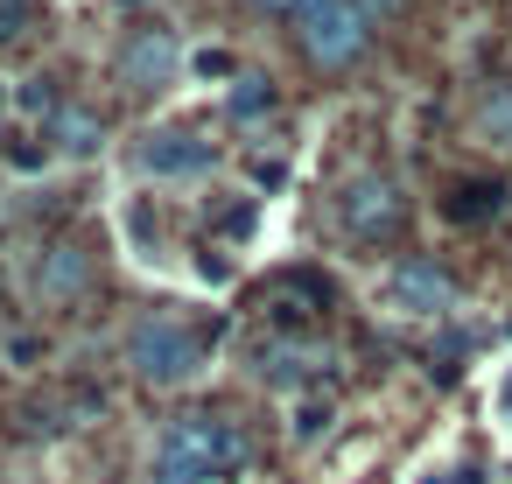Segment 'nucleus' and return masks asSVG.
<instances>
[{"instance_id": "nucleus-6", "label": "nucleus", "mask_w": 512, "mask_h": 484, "mask_svg": "<svg viewBox=\"0 0 512 484\" xmlns=\"http://www.w3.org/2000/svg\"><path fill=\"white\" fill-rule=\"evenodd\" d=\"M176 64H183L176 29L148 22V29H134V43L120 50V85H127V92H162V85L176 78Z\"/></svg>"}, {"instance_id": "nucleus-17", "label": "nucleus", "mask_w": 512, "mask_h": 484, "mask_svg": "<svg viewBox=\"0 0 512 484\" xmlns=\"http://www.w3.org/2000/svg\"><path fill=\"white\" fill-rule=\"evenodd\" d=\"M323 428H330V400H309V407L295 414V442H316Z\"/></svg>"}, {"instance_id": "nucleus-9", "label": "nucleus", "mask_w": 512, "mask_h": 484, "mask_svg": "<svg viewBox=\"0 0 512 484\" xmlns=\"http://www.w3.org/2000/svg\"><path fill=\"white\" fill-rule=\"evenodd\" d=\"M386 302L400 316H449L456 309V281L435 267V260H400L393 281H386Z\"/></svg>"}, {"instance_id": "nucleus-14", "label": "nucleus", "mask_w": 512, "mask_h": 484, "mask_svg": "<svg viewBox=\"0 0 512 484\" xmlns=\"http://www.w3.org/2000/svg\"><path fill=\"white\" fill-rule=\"evenodd\" d=\"M484 134L512 148V85H491L484 92Z\"/></svg>"}, {"instance_id": "nucleus-3", "label": "nucleus", "mask_w": 512, "mask_h": 484, "mask_svg": "<svg viewBox=\"0 0 512 484\" xmlns=\"http://www.w3.org/2000/svg\"><path fill=\"white\" fill-rule=\"evenodd\" d=\"M365 36H372V15L358 8V0H323V8L302 15V50H309V64H323V71L358 64V57H365Z\"/></svg>"}, {"instance_id": "nucleus-21", "label": "nucleus", "mask_w": 512, "mask_h": 484, "mask_svg": "<svg viewBox=\"0 0 512 484\" xmlns=\"http://www.w3.org/2000/svg\"><path fill=\"white\" fill-rule=\"evenodd\" d=\"M197 267H204V281H232V260H225V253H204Z\"/></svg>"}, {"instance_id": "nucleus-10", "label": "nucleus", "mask_w": 512, "mask_h": 484, "mask_svg": "<svg viewBox=\"0 0 512 484\" xmlns=\"http://www.w3.org/2000/svg\"><path fill=\"white\" fill-rule=\"evenodd\" d=\"M29 288H36L43 302H78V295L92 288V253H85V246H71V239L43 246V253L29 260Z\"/></svg>"}, {"instance_id": "nucleus-18", "label": "nucleus", "mask_w": 512, "mask_h": 484, "mask_svg": "<svg viewBox=\"0 0 512 484\" xmlns=\"http://www.w3.org/2000/svg\"><path fill=\"white\" fill-rule=\"evenodd\" d=\"M197 78H239L232 50H197Z\"/></svg>"}, {"instance_id": "nucleus-19", "label": "nucleus", "mask_w": 512, "mask_h": 484, "mask_svg": "<svg viewBox=\"0 0 512 484\" xmlns=\"http://www.w3.org/2000/svg\"><path fill=\"white\" fill-rule=\"evenodd\" d=\"M253 218H260L253 204H232V211L218 218V232H225V239H246V232H253Z\"/></svg>"}, {"instance_id": "nucleus-13", "label": "nucleus", "mask_w": 512, "mask_h": 484, "mask_svg": "<svg viewBox=\"0 0 512 484\" xmlns=\"http://www.w3.org/2000/svg\"><path fill=\"white\" fill-rule=\"evenodd\" d=\"M498 183H463L456 197H449V218H484V211H498Z\"/></svg>"}, {"instance_id": "nucleus-22", "label": "nucleus", "mask_w": 512, "mask_h": 484, "mask_svg": "<svg viewBox=\"0 0 512 484\" xmlns=\"http://www.w3.org/2000/svg\"><path fill=\"white\" fill-rule=\"evenodd\" d=\"M260 8H302L309 15V8H323V0H260Z\"/></svg>"}, {"instance_id": "nucleus-15", "label": "nucleus", "mask_w": 512, "mask_h": 484, "mask_svg": "<svg viewBox=\"0 0 512 484\" xmlns=\"http://www.w3.org/2000/svg\"><path fill=\"white\" fill-rule=\"evenodd\" d=\"M29 15H36L29 0H0V43H22L29 36Z\"/></svg>"}, {"instance_id": "nucleus-24", "label": "nucleus", "mask_w": 512, "mask_h": 484, "mask_svg": "<svg viewBox=\"0 0 512 484\" xmlns=\"http://www.w3.org/2000/svg\"><path fill=\"white\" fill-rule=\"evenodd\" d=\"M0 106H8V92H0Z\"/></svg>"}, {"instance_id": "nucleus-16", "label": "nucleus", "mask_w": 512, "mask_h": 484, "mask_svg": "<svg viewBox=\"0 0 512 484\" xmlns=\"http://www.w3.org/2000/svg\"><path fill=\"white\" fill-rule=\"evenodd\" d=\"M57 106H64V99H57V85H50V78H29V85H22V113H43V120H50Z\"/></svg>"}, {"instance_id": "nucleus-8", "label": "nucleus", "mask_w": 512, "mask_h": 484, "mask_svg": "<svg viewBox=\"0 0 512 484\" xmlns=\"http://www.w3.org/2000/svg\"><path fill=\"white\" fill-rule=\"evenodd\" d=\"M330 365V344H316L309 330H274L260 351H253V372L267 379V386H302V379H316Z\"/></svg>"}, {"instance_id": "nucleus-4", "label": "nucleus", "mask_w": 512, "mask_h": 484, "mask_svg": "<svg viewBox=\"0 0 512 484\" xmlns=\"http://www.w3.org/2000/svg\"><path fill=\"white\" fill-rule=\"evenodd\" d=\"M337 218H344V232H351L358 246L393 239V232H400V218H407L400 183H393V176H351V183H344V197H337Z\"/></svg>"}, {"instance_id": "nucleus-1", "label": "nucleus", "mask_w": 512, "mask_h": 484, "mask_svg": "<svg viewBox=\"0 0 512 484\" xmlns=\"http://www.w3.org/2000/svg\"><path fill=\"white\" fill-rule=\"evenodd\" d=\"M253 463V442L232 414H176L155 449V484H218Z\"/></svg>"}, {"instance_id": "nucleus-7", "label": "nucleus", "mask_w": 512, "mask_h": 484, "mask_svg": "<svg viewBox=\"0 0 512 484\" xmlns=\"http://www.w3.org/2000/svg\"><path fill=\"white\" fill-rule=\"evenodd\" d=\"M134 162H141L148 176H204V169L218 162V148H211L204 134H190V127H148L141 148H134Z\"/></svg>"}, {"instance_id": "nucleus-23", "label": "nucleus", "mask_w": 512, "mask_h": 484, "mask_svg": "<svg viewBox=\"0 0 512 484\" xmlns=\"http://www.w3.org/2000/svg\"><path fill=\"white\" fill-rule=\"evenodd\" d=\"M358 8H365V15H379V8H393V0H358Z\"/></svg>"}, {"instance_id": "nucleus-20", "label": "nucleus", "mask_w": 512, "mask_h": 484, "mask_svg": "<svg viewBox=\"0 0 512 484\" xmlns=\"http://www.w3.org/2000/svg\"><path fill=\"white\" fill-rule=\"evenodd\" d=\"M253 183H260V190H281L288 169H281V162H253Z\"/></svg>"}, {"instance_id": "nucleus-11", "label": "nucleus", "mask_w": 512, "mask_h": 484, "mask_svg": "<svg viewBox=\"0 0 512 484\" xmlns=\"http://www.w3.org/2000/svg\"><path fill=\"white\" fill-rule=\"evenodd\" d=\"M43 134H50L64 155H99V148H106V120H99L92 106H71V99L50 113V127H43Z\"/></svg>"}, {"instance_id": "nucleus-2", "label": "nucleus", "mask_w": 512, "mask_h": 484, "mask_svg": "<svg viewBox=\"0 0 512 484\" xmlns=\"http://www.w3.org/2000/svg\"><path fill=\"white\" fill-rule=\"evenodd\" d=\"M225 337V323H190L176 309H148L134 330H127V365L148 379V386H190L204 372V351Z\"/></svg>"}, {"instance_id": "nucleus-5", "label": "nucleus", "mask_w": 512, "mask_h": 484, "mask_svg": "<svg viewBox=\"0 0 512 484\" xmlns=\"http://www.w3.org/2000/svg\"><path fill=\"white\" fill-rule=\"evenodd\" d=\"M330 295H337V288H330V274H316V267H281V274H267V281H260V295H253V302H260L281 330H295L302 316L330 309Z\"/></svg>"}, {"instance_id": "nucleus-12", "label": "nucleus", "mask_w": 512, "mask_h": 484, "mask_svg": "<svg viewBox=\"0 0 512 484\" xmlns=\"http://www.w3.org/2000/svg\"><path fill=\"white\" fill-rule=\"evenodd\" d=\"M225 113H232L239 127L267 120V113H274V85H267V78H253V71H239V78H232V92H225Z\"/></svg>"}]
</instances>
